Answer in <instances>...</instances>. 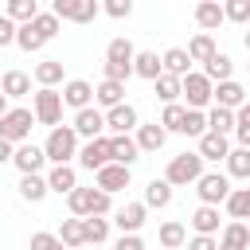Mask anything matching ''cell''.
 I'll return each mask as SVG.
<instances>
[{"label": "cell", "instance_id": "cell-37", "mask_svg": "<svg viewBox=\"0 0 250 250\" xmlns=\"http://www.w3.org/2000/svg\"><path fill=\"white\" fill-rule=\"evenodd\" d=\"M141 203H145L148 211H152V207L160 211V207H168V203H172V188H168L164 180H148V188H145V199H141Z\"/></svg>", "mask_w": 250, "mask_h": 250}, {"label": "cell", "instance_id": "cell-15", "mask_svg": "<svg viewBox=\"0 0 250 250\" xmlns=\"http://www.w3.org/2000/svg\"><path fill=\"white\" fill-rule=\"evenodd\" d=\"M145 219H148V207L145 203H125L109 223L121 230V234H141V227H145Z\"/></svg>", "mask_w": 250, "mask_h": 250}, {"label": "cell", "instance_id": "cell-51", "mask_svg": "<svg viewBox=\"0 0 250 250\" xmlns=\"http://www.w3.org/2000/svg\"><path fill=\"white\" fill-rule=\"evenodd\" d=\"M113 250H145V238H141V234H121V238L113 242Z\"/></svg>", "mask_w": 250, "mask_h": 250}, {"label": "cell", "instance_id": "cell-53", "mask_svg": "<svg viewBox=\"0 0 250 250\" xmlns=\"http://www.w3.org/2000/svg\"><path fill=\"white\" fill-rule=\"evenodd\" d=\"M12 152H16V145H8V141H0V164H12Z\"/></svg>", "mask_w": 250, "mask_h": 250}, {"label": "cell", "instance_id": "cell-52", "mask_svg": "<svg viewBox=\"0 0 250 250\" xmlns=\"http://www.w3.org/2000/svg\"><path fill=\"white\" fill-rule=\"evenodd\" d=\"M16 43V23L8 16H0V47H12Z\"/></svg>", "mask_w": 250, "mask_h": 250}, {"label": "cell", "instance_id": "cell-2", "mask_svg": "<svg viewBox=\"0 0 250 250\" xmlns=\"http://www.w3.org/2000/svg\"><path fill=\"white\" fill-rule=\"evenodd\" d=\"M43 156H47V164H70L78 156V133L70 125H55L43 141Z\"/></svg>", "mask_w": 250, "mask_h": 250}, {"label": "cell", "instance_id": "cell-40", "mask_svg": "<svg viewBox=\"0 0 250 250\" xmlns=\"http://www.w3.org/2000/svg\"><path fill=\"white\" fill-rule=\"evenodd\" d=\"M59 242H62L66 250H74V246H86L82 219H62V227H59Z\"/></svg>", "mask_w": 250, "mask_h": 250}, {"label": "cell", "instance_id": "cell-27", "mask_svg": "<svg viewBox=\"0 0 250 250\" xmlns=\"http://www.w3.org/2000/svg\"><path fill=\"white\" fill-rule=\"evenodd\" d=\"M234 74V62H230V55H223V51H215L207 62H203V78L211 82V86H219V82H227Z\"/></svg>", "mask_w": 250, "mask_h": 250}, {"label": "cell", "instance_id": "cell-4", "mask_svg": "<svg viewBox=\"0 0 250 250\" xmlns=\"http://www.w3.org/2000/svg\"><path fill=\"white\" fill-rule=\"evenodd\" d=\"M31 125H35V113L23 109V105H12L4 117H0V141L8 145H23L31 137Z\"/></svg>", "mask_w": 250, "mask_h": 250}, {"label": "cell", "instance_id": "cell-10", "mask_svg": "<svg viewBox=\"0 0 250 250\" xmlns=\"http://www.w3.org/2000/svg\"><path fill=\"white\" fill-rule=\"evenodd\" d=\"M78 164H82L86 172H98V168L113 164V160H109V133H105V137H94V141H86V145H78Z\"/></svg>", "mask_w": 250, "mask_h": 250}, {"label": "cell", "instance_id": "cell-21", "mask_svg": "<svg viewBox=\"0 0 250 250\" xmlns=\"http://www.w3.org/2000/svg\"><path fill=\"white\" fill-rule=\"evenodd\" d=\"M109 160L121 164V168H133V160H141V148H137L133 133L129 137H109Z\"/></svg>", "mask_w": 250, "mask_h": 250}, {"label": "cell", "instance_id": "cell-50", "mask_svg": "<svg viewBox=\"0 0 250 250\" xmlns=\"http://www.w3.org/2000/svg\"><path fill=\"white\" fill-rule=\"evenodd\" d=\"M184 246H188V250H219V238H207V234H191Z\"/></svg>", "mask_w": 250, "mask_h": 250}, {"label": "cell", "instance_id": "cell-32", "mask_svg": "<svg viewBox=\"0 0 250 250\" xmlns=\"http://www.w3.org/2000/svg\"><path fill=\"white\" fill-rule=\"evenodd\" d=\"M223 164H227V180H250V148H238L234 145Z\"/></svg>", "mask_w": 250, "mask_h": 250}, {"label": "cell", "instance_id": "cell-12", "mask_svg": "<svg viewBox=\"0 0 250 250\" xmlns=\"http://www.w3.org/2000/svg\"><path fill=\"white\" fill-rule=\"evenodd\" d=\"M129 184H133V172L121 168V164H105V168L94 172V188L105 191V195H113V191H121V188H129Z\"/></svg>", "mask_w": 250, "mask_h": 250}, {"label": "cell", "instance_id": "cell-35", "mask_svg": "<svg viewBox=\"0 0 250 250\" xmlns=\"http://www.w3.org/2000/svg\"><path fill=\"white\" fill-rule=\"evenodd\" d=\"M51 191H47V176H20V199L27 203H43Z\"/></svg>", "mask_w": 250, "mask_h": 250}, {"label": "cell", "instance_id": "cell-55", "mask_svg": "<svg viewBox=\"0 0 250 250\" xmlns=\"http://www.w3.org/2000/svg\"><path fill=\"white\" fill-rule=\"evenodd\" d=\"M242 43H246V51H250V31H246V35H242Z\"/></svg>", "mask_w": 250, "mask_h": 250}, {"label": "cell", "instance_id": "cell-47", "mask_svg": "<svg viewBox=\"0 0 250 250\" xmlns=\"http://www.w3.org/2000/svg\"><path fill=\"white\" fill-rule=\"evenodd\" d=\"M223 20H230V23H250V0H227V4H223Z\"/></svg>", "mask_w": 250, "mask_h": 250}, {"label": "cell", "instance_id": "cell-11", "mask_svg": "<svg viewBox=\"0 0 250 250\" xmlns=\"http://www.w3.org/2000/svg\"><path fill=\"white\" fill-rule=\"evenodd\" d=\"M12 164L20 168V176H43V164H47V156H43V145H16V152H12Z\"/></svg>", "mask_w": 250, "mask_h": 250}, {"label": "cell", "instance_id": "cell-38", "mask_svg": "<svg viewBox=\"0 0 250 250\" xmlns=\"http://www.w3.org/2000/svg\"><path fill=\"white\" fill-rule=\"evenodd\" d=\"M31 27H35V35H39V39H43V43H51V39H55V35H59V27H62V23H59V16H55V12H51V8H47V12H43V8H39V16H35V20H31Z\"/></svg>", "mask_w": 250, "mask_h": 250}, {"label": "cell", "instance_id": "cell-29", "mask_svg": "<svg viewBox=\"0 0 250 250\" xmlns=\"http://www.w3.org/2000/svg\"><path fill=\"white\" fill-rule=\"evenodd\" d=\"M133 55H137V47L125 35H117V39L105 43V62H113V66H133Z\"/></svg>", "mask_w": 250, "mask_h": 250}, {"label": "cell", "instance_id": "cell-18", "mask_svg": "<svg viewBox=\"0 0 250 250\" xmlns=\"http://www.w3.org/2000/svg\"><path fill=\"white\" fill-rule=\"evenodd\" d=\"M133 141H137V148H141V152H160V148H164V141H168V133L160 129V121H145V125H137Z\"/></svg>", "mask_w": 250, "mask_h": 250}, {"label": "cell", "instance_id": "cell-16", "mask_svg": "<svg viewBox=\"0 0 250 250\" xmlns=\"http://www.w3.org/2000/svg\"><path fill=\"white\" fill-rule=\"evenodd\" d=\"M211 102L219 105V109H238L242 102H246V90H242V82H234V78H227V82H219L215 90H211Z\"/></svg>", "mask_w": 250, "mask_h": 250}, {"label": "cell", "instance_id": "cell-46", "mask_svg": "<svg viewBox=\"0 0 250 250\" xmlns=\"http://www.w3.org/2000/svg\"><path fill=\"white\" fill-rule=\"evenodd\" d=\"M184 137H203L207 133V113H199V109H188V117H184V129H180Z\"/></svg>", "mask_w": 250, "mask_h": 250}, {"label": "cell", "instance_id": "cell-43", "mask_svg": "<svg viewBox=\"0 0 250 250\" xmlns=\"http://www.w3.org/2000/svg\"><path fill=\"white\" fill-rule=\"evenodd\" d=\"M184 117H188L184 102H176V105H164V113H160V129H164V133H180V129H184Z\"/></svg>", "mask_w": 250, "mask_h": 250}, {"label": "cell", "instance_id": "cell-42", "mask_svg": "<svg viewBox=\"0 0 250 250\" xmlns=\"http://www.w3.org/2000/svg\"><path fill=\"white\" fill-rule=\"evenodd\" d=\"M152 86H156V98H160L164 105H176V102H180V78H172V74H160Z\"/></svg>", "mask_w": 250, "mask_h": 250}, {"label": "cell", "instance_id": "cell-23", "mask_svg": "<svg viewBox=\"0 0 250 250\" xmlns=\"http://www.w3.org/2000/svg\"><path fill=\"white\" fill-rule=\"evenodd\" d=\"M219 250H250V227L230 219V223L219 230Z\"/></svg>", "mask_w": 250, "mask_h": 250}, {"label": "cell", "instance_id": "cell-36", "mask_svg": "<svg viewBox=\"0 0 250 250\" xmlns=\"http://www.w3.org/2000/svg\"><path fill=\"white\" fill-rule=\"evenodd\" d=\"M207 133L230 137V133H234V113H230V109H219V105H211V109H207Z\"/></svg>", "mask_w": 250, "mask_h": 250}, {"label": "cell", "instance_id": "cell-17", "mask_svg": "<svg viewBox=\"0 0 250 250\" xmlns=\"http://www.w3.org/2000/svg\"><path fill=\"white\" fill-rule=\"evenodd\" d=\"M191 16H195V23H199L203 35H211V31H219V27L227 23V20H223V4H215V0H199Z\"/></svg>", "mask_w": 250, "mask_h": 250}, {"label": "cell", "instance_id": "cell-34", "mask_svg": "<svg viewBox=\"0 0 250 250\" xmlns=\"http://www.w3.org/2000/svg\"><path fill=\"white\" fill-rule=\"evenodd\" d=\"M4 16H8L16 27H23V23H31V20L39 16V4H35V0H8Z\"/></svg>", "mask_w": 250, "mask_h": 250}, {"label": "cell", "instance_id": "cell-41", "mask_svg": "<svg viewBox=\"0 0 250 250\" xmlns=\"http://www.w3.org/2000/svg\"><path fill=\"white\" fill-rule=\"evenodd\" d=\"M234 141H238V148H250V102H242L234 109Z\"/></svg>", "mask_w": 250, "mask_h": 250}, {"label": "cell", "instance_id": "cell-5", "mask_svg": "<svg viewBox=\"0 0 250 250\" xmlns=\"http://www.w3.org/2000/svg\"><path fill=\"white\" fill-rule=\"evenodd\" d=\"M211 82L203 78V70H191L188 78H180V98H184V109H199V113H207V105H211Z\"/></svg>", "mask_w": 250, "mask_h": 250}, {"label": "cell", "instance_id": "cell-3", "mask_svg": "<svg viewBox=\"0 0 250 250\" xmlns=\"http://www.w3.org/2000/svg\"><path fill=\"white\" fill-rule=\"evenodd\" d=\"M203 176V156L199 152H176L172 160H168V168H164V184L168 188H188V184H195Z\"/></svg>", "mask_w": 250, "mask_h": 250}, {"label": "cell", "instance_id": "cell-26", "mask_svg": "<svg viewBox=\"0 0 250 250\" xmlns=\"http://www.w3.org/2000/svg\"><path fill=\"white\" fill-rule=\"evenodd\" d=\"M133 74L145 78V82H156V78L164 74L160 55H156V51H137V55H133Z\"/></svg>", "mask_w": 250, "mask_h": 250}, {"label": "cell", "instance_id": "cell-9", "mask_svg": "<svg viewBox=\"0 0 250 250\" xmlns=\"http://www.w3.org/2000/svg\"><path fill=\"white\" fill-rule=\"evenodd\" d=\"M137 125H141V113H137V105L121 102V105L105 109V129H109V137H129V133H137Z\"/></svg>", "mask_w": 250, "mask_h": 250}, {"label": "cell", "instance_id": "cell-45", "mask_svg": "<svg viewBox=\"0 0 250 250\" xmlns=\"http://www.w3.org/2000/svg\"><path fill=\"white\" fill-rule=\"evenodd\" d=\"M109 227H113L109 219H82V230H86V242H94V246L109 238Z\"/></svg>", "mask_w": 250, "mask_h": 250}, {"label": "cell", "instance_id": "cell-44", "mask_svg": "<svg viewBox=\"0 0 250 250\" xmlns=\"http://www.w3.org/2000/svg\"><path fill=\"white\" fill-rule=\"evenodd\" d=\"M16 47H20V51H27V55H35V51H43L47 43L35 35V27H31V23H23V27H16Z\"/></svg>", "mask_w": 250, "mask_h": 250}, {"label": "cell", "instance_id": "cell-8", "mask_svg": "<svg viewBox=\"0 0 250 250\" xmlns=\"http://www.w3.org/2000/svg\"><path fill=\"white\" fill-rule=\"evenodd\" d=\"M31 113H35V121L39 125H59L62 121V94L59 90H35L31 94Z\"/></svg>", "mask_w": 250, "mask_h": 250}, {"label": "cell", "instance_id": "cell-54", "mask_svg": "<svg viewBox=\"0 0 250 250\" xmlns=\"http://www.w3.org/2000/svg\"><path fill=\"white\" fill-rule=\"evenodd\" d=\"M8 109H12V105H8V98H4V94H0V117H4V113H8Z\"/></svg>", "mask_w": 250, "mask_h": 250}, {"label": "cell", "instance_id": "cell-14", "mask_svg": "<svg viewBox=\"0 0 250 250\" xmlns=\"http://www.w3.org/2000/svg\"><path fill=\"white\" fill-rule=\"evenodd\" d=\"M70 129H74L78 137H86V141H94V137H105V113H102L98 105H90V109H78Z\"/></svg>", "mask_w": 250, "mask_h": 250}, {"label": "cell", "instance_id": "cell-6", "mask_svg": "<svg viewBox=\"0 0 250 250\" xmlns=\"http://www.w3.org/2000/svg\"><path fill=\"white\" fill-rule=\"evenodd\" d=\"M195 195H199L203 207H219V203H227V195H230V180H227V172H203V176L195 180Z\"/></svg>", "mask_w": 250, "mask_h": 250}, {"label": "cell", "instance_id": "cell-7", "mask_svg": "<svg viewBox=\"0 0 250 250\" xmlns=\"http://www.w3.org/2000/svg\"><path fill=\"white\" fill-rule=\"evenodd\" d=\"M51 12L59 16V23L62 20H70V23H94L102 16V4L98 0H55Z\"/></svg>", "mask_w": 250, "mask_h": 250}, {"label": "cell", "instance_id": "cell-20", "mask_svg": "<svg viewBox=\"0 0 250 250\" xmlns=\"http://www.w3.org/2000/svg\"><path fill=\"white\" fill-rule=\"evenodd\" d=\"M0 94L12 102V98H27L31 94V74L27 70H4L0 74Z\"/></svg>", "mask_w": 250, "mask_h": 250}, {"label": "cell", "instance_id": "cell-22", "mask_svg": "<svg viewBox=\"0 0 250 250\" xmlns=\"http://www.w3.org/2000/svg\"><path fill=\"white\" fill-rule=\"evenodd\" d=\"M188 223H191L195 234H207V238H219V230H223V227H219V207H203V203L191 211Z\"/></svg>", "mask_w": 250, "mask_h": 250}, {"label": "cell", "instance_id": "cell-49", "mask_svg": "<svg viewBox=\"0 0 250 250\" xmlns=\"http://www.w3.org/2000/svg\"><path fill=\"white\" fill-rule=\"evenodd\" d=\"M31 250H66V246L59 242V234H51V230H35V234H31Z\"/></svg>", "mask_w": 250, "mask_h": 250}, {"label": "cell", "instance_id": "cell-31", "mask_svg": "<svg viewBox=\"0 0 250 250\" xmlns=\"http://www.w3.org/2000/svg\"><path fill=\"white\" fill-rule=\"evenodd\" d=\"M156 238H160V246H164V250H180V246L188 242V227H184L180 219H168V223H160Z\"/></svg>", "mask_w": 250, "mask_h": 250}, {"label": "cell", "instance_id": "cell-33", "mask_svg": "<svg viewBox=\"0 0 250 250\" xmlns=\"http://www.w3.org/2000/svg\"><path fill=\"white\" fill-rule=\"evenodd\" d=\"M227 215L234 219V223H246L250 219V188H230V195H227Z\"/></svg>", "mask_w": 250, "mask_h": 250}, {"label": "cell", "instance_id": "cell-48", "mask_svg": "<svg viewBox=\"0 0 250 250\" xmlns=\"http://www.w3.org/2000/svg\"><path fill=\"white\" fill-rule=\"evenodd\" d=\"M102 12H105L109 20H129V16H133V0H105Z\"/></svg>", "mask_w": 250, "mask_h": 250}, {"label": "cell", "instance_id": "cell-25", "mask_svg": "<svg viewBox=\"0 0 250 250\" xmlns=\"http://www.w3.org/2000/svg\"><path fill=\"white\" fill-rule=\"evenodd\" d=\"M160 66H164V74H172V78H188V74H191V59H188L184 47H168V51L160 55Z\"/></svg>", "mask_w": 250, "mask_h": 250}, {"label": "cell", "instance_id": "cell-24", "mask_svg": "<svg viewBox=\"0 0 250 250\" xmlns=\"http://www.w3.org/2000/svg\"><path fill=\"white\" fill-rule=\"evenodd\" d=\"M31 78L39 82V90H55L62 82V59H39L35 70H31Z\"/></svg>", "mask_w": 250, "mask_h": 250}, {"label": "cell", "instance_id": "cell-1", "mask_svg": "<svg viewBox=\"0 0 250 250\" xmlns=\"http://www.w3.org/2000/svg\"><path fill=\"white\" fill-rule=\"evenodd\" d=\"M66 207L74 219H105L113 211V195H105L98 188H74L66 195Z\"/></svg>", "mask_w": 250, "mask_h": 250}, {"label": "cell", "instance_id": "cell-30", "mask_svg": "<svg viewBox=\"0 0 250 250\" xmlns=\"http://www.w3.org/2000/svg\"><path fill=\"white\" fill-rule=\"evenodd\" d=\"M94 102H98V105H102V113H105V109H113V105H121V102H125V86H121V82H105V78H102V82L94 86Z\"/></svg>", "mask_w": 250, "mask_h": 250}, {"label": "cell", "instance_id": "cell-28", "mask_svg": "<svg viewBox=\"0 0 250 250\" xmlns=\"http://www.w3.org/2000/svg\"><path fill=\"white\" fill-rule=\"evenodd\" d=\"M195 152L203 156V164H207V160H227L230 141H227V137H219V133H203V137H199V145H195Z\"/></svg>", "mask_w": 250, "mask_h": 250}, {"label": "cell", "instance_id": "cell-19", "mask_svg": "<svg viewBox=\"0 0 250 250\" xmlns=\"http://www.w3.org/2000/svg\"><path fill=\"white\" fill-rule=\"evenodd\" d=\"M74 188H78V172H74L70 164H51V172H47V191L70 195Z\"/></svg>", "mask_w": 250, "mask_h": 250}, {"label": "cell", "instance_id": "cell-13", "mask_svg": "<svg viewBox=\"0 0 250 250\" xmlns=\"http://www.w3.org/2000/svg\"><path fill=\"white\" fill-rule=\"evenodd\" d=\"M59 94H62V105H70L74 113L94 105V86H90L86 78H70V82H62V90H59Z\"/></svg>", "mask_w": 250, "mask_h": 250}, {"label": "cell", "instance_id": "cell-39", "mask_svg": "<svg viewBox=\"0 0 250 250\" xmlns=\"http://www.w3.org/2000/svg\"><path fill=\"white\" fill-rule=\"evenodd\" d=\"M184 51H188V59H191V62H207L219 47H215V39H211V35H203V31H199V35H191V43H188Z\"/></svg>", "mask_w": 250, "mask_h": 250}]
</instances>
